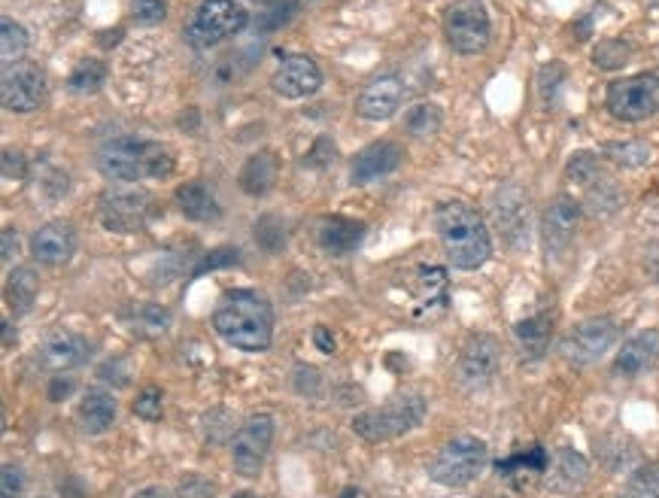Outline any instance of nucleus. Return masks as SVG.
Listing matches in <instances>:
<instances>
[{
    "mask_svg": "<svg viewBox=\"0 0 659 498\" xmlns=\"http://www.w3.org/2000/svg\"><path fill=\"white\" fill-rule=\"evenodd\" d=\"M319 86H322V70L307 55L283 58V65L274 73V92L283 98H307V94L319 92Z\"/></svg>",
    "mask_w": 659,
    "mask_h": 498,
    "instance_id": "19",
    "label": "nucleus"
},
{
    "mask_svg": "<svg viewBox=\"0 0 659 498\" xmlns=\"http://www.w3.org/2000/svg\"><path fill=\"white\" fill-rule=\"evenodd\" d=\"M314 343H317L322 353H334V350H338V347H334V335H331L329 328H322V326L314 331Z\"/></svg>",
    "mask_w": 659,
    "mask_h": 498,
    "instance_id": "46",
    "label": "nucleus"
},
{
    "mask_svg": "<svg viewBox=\"0 0 659 498\" xmlns=\"http://www.w3.org/2000/svg\"><path fill=\"white\" fill-rule=\"evenodd\" d=\"M25 173H27L25 156L15 152V149H7V152H3V177H7V180H22Z\"/></svg>",
    "mask_w": 659,
    "mask_h": 498,
    "instance_id": "43",
    "label": "nucleus"
},
{
    "mask_svg": "<svg viewBox=\"0 0 659 498\" xmlns=\"http://www.w3.org/2000/svg\"><path fill=\"white\" fill-rule=\"evenodd\" d=\"M626 61H629V43H623V39H605V43L595 46V67H602V70H620Z\"/></svg>",
    "mask_w": 659,
    "mask_h": 498,
    "instance_id": "37",
    "label": "nucleus"
},
{
    "mask_svg": "<svg viewBox=\"0 0 659 498\" xmlns=\"http://www.w3.org/2000/svg\"><path fill=\"white\" fill-rule=\"evenodd\" d=\"M435 228L453 268L475 271V268L487 262L489 252H492V240H489V228L484 223V216L465 201L438 204Z\"/></svg>",
    "mask_w": 659,
    "mask_h": 498,
    "instance_id": "2",
    "label": "nucleus"
},
{
    "mask_svg": "<svg viewBox=\"0 0 659 498\" xmlns=\"http://www.w3.org/2000/svg\"><path fill=\"white\" fill-rule=\"evenodd\" d=\"M180 498H213V484L201 477H183L180 480Z\"/></svg>",
    "mask_w": 659,
    "mask_h": 498,
    "instance_id": "44",
    "label": "nucleus"
},
{
    "mask_svg": "<svg viewBox=\"0 0 659 498\" xmlns=\"http://www.w3.org/2000/svg\"><path fill=\"white\" fill-rule=\"evenodd\" d=\"M247 22H250L247 7H240L235 0H204L198 10H195V15H192L185 34H189V39L195 46L207 49V46H216L223 39L235 37L238 31H243Z\"/></svg>",
    "mask_w": 659,
    "mask_h": 498,
    "instance_id": "7",
    "label": "nucleus"
},
{
    "mask_svg": "<svg viewBox=\"0 0 659 498\" xmlns=\"http://www.w3.org/2000/svg\"><path fill=\"white\" fill-rule=\"evenodd\" d=\"M134 414L146 422H159L161 420V389L156 386H146L144 393L137 395L134 401Z\"/></svg>",
    "mask_w": 659,
    "mask_h": 498,
    "instance_id": "39",
    "label": "nucleus"
},
{
    "mask_svg": "<svg viewBox=\"0 0 659 498\" xmlns=\"http://www.w3.org/2000/svg\"><path fill=\"white\" fill-rule=\"evenodd\" d=\"M92 355V343L86 341L82 335H73V331H55L46 341L41 343L37 350V365L49 374H65V371H73L89 362Z\"/></svg>",
    "mask_w": 659,
    "mask_h": 498,
    "instance_id": "15",
    "label": "nucleus"
},
{
    "mask_svg": "<svg viewBox=\"0 0 659 498\" xmlns=\"http://www.w3.org/2000/svg\"><path fill=\"white\" fill-rule=\"evenodd\" d=\"M177 201H180V211H183L189 219H195V223H213V219L223 216L216 197H213V192L204 183L180 185V189H177Z\"/></svg>",
    "mask_w": 659,
    "mask_h": 498,
    "instance_id": "28",
    "label": "nucleus"
},
{
    "mask_svg": "<svg viewBox=\"0 0 659 498\" xmlns=\"http://www.w3.org/2000/svg\"><path fill=\"white\" fill-rule=\"evenodd\" d=\"M73 252H77V231L70 223H49L31 235V256L46 268L70 262Z\"/></svg>",
    "mask_w": 659,
    "mask_h": 498,
    "instance_id": "18",
    "label": "nucleus"
},
{
    "mask_svg": "<svg viewBox=\"0 0 659 498\" xmlns=\"http://www.w3.org/2000/svg\"><path fill=\"white\" fill-rule=\"evenodd\" d=\"M401 165V146L393 144V140H380V144H371L368 149H362L353 161V171H350V180L356 185L374 183L386 173H393Z\"/></svg>",
    "mask_w": 659,
    "mask_h": 498,
    "instance_id": "21",
    "label": "nucleus"
},
{
    "mask_svg": "<svg viewBox=\"0 0 659 498\" xmlns=\"http://www.w3.org/2000/svg\"><path fill=\"white\" fill-rule=\"evenodd\" d=\"M120 39H122V27H113V34H101L98 43H101V46H116Z\"/></svg>",
    "mask_w": 659,
    "mask_h": 498,
    "instance_id": "52",
    "label": "nucleus"
},
{
    "mask_svg": "<svg viewBox=\"0 0 659 498\" xmlns=\"http://www.w3.org/2000/svg\"><path fill=\"white\" fill-rule=\"evenodd\" d=\"M280 177V158L271 149H262L255 156L247 158V165L240 168V189L247 195H268Z\"/></svg>",
    "mask_w": 659,
    "mask_h": 498,
    "instance_id": "24",
    "label": "nucleus"
},
{
    "mask_svg": "<svg viewBox=\"0 0 659 498\" xmlns=\"http://www.w3.org/2000/svg\"><path fill=\"white\" fill-rule=\"evenodd\" d=\"M41 292V280L31 268H15L10 280H7V304L13 314H27Z\"/></svg>",
    "mask_w": 659,
    "mask_h": 498,
    "instance_id": "30",
    "label": "nucleus"
},
{
    "mask_svg": "<svg viewBox=\"0 0 659 498\" xmlns=\"http://www.w3.org/2000/svg\"><path fill=\"white\" fill-rule=\"evenodd\" d=\"M271 441H274V420L271 414H252L243 420V426L231 441V460H235V472L240 477H259L264 460L271 453Z\"/></svg>",
    "mask_w": 659,
    "mask_h": 498,
    "instance_id": "9",
    "label": "nucleus"
},
{
    "mask_svg": "<svg viewBox=\"0 0 659 498\" xmlns=\"http://www.w3.org/2000/svg\"><path fill=\"white\" fill-rule=\"evenodd\" d=\"M447 43L459 55H477L489 43V13L480 0H456L444 15Z\"/></svg>",
    "mask_w": 659,
    "mask_h": 498,
    "instance_id": "8",
    "label": "nucleus"
},
{
    "mask_svg": "<svg viewBox=\"0 0 659 498\" xmlns=\"http://www.w3.org/2000/svg\"><path fill=\"white\" fill-rule=\"evenodd\" d=\"M22 493V472H19V465H3V472H0V498H15Z\"/></svg>",
    "mask_w": 659,
    "mask_h": 498,
    "instance_id": "42",
    "label": "nucleus"
},
{
    "mask_svg": "<svg viewBox=\"0 0 659 498\" xmlns=\"http://www.w3.org/2000/svg\"><path fill=\"white\" fill-rule=\"evenodd\" d=\"M365 237V223L350 219V216H322L317 225V244L329 256H346L362 244Z\"/></svg>",
    "mask_w": 659,
    "mask_h": 498,
    "instance_id": "23",
    "label": "nucleus"
},
{
    "mask_svg": "<svg viewBox=\"0 0 659 498\" xmlns=\"http://www.w3.org/2000/svg\"><path fill=\"white\" fill-rule=\"evenodd\" d=\"M607 113L620 122H641L659 110V70L614 79L607 86Z\"/></svg>",
    "mask_w": 659,
    "mask_h": 498,
    "instance_id": "6",
    "label": "nucleus"
},
{
    "mask_svg": "<svg viewBox=\"0 0 659 498\" xmlns=\"http://www.w3.org/2000/svg\"><path fill=\"white\" fill-rule=\"evenodd\" d=\"M563 77H566V67L563 65H547L544 70H541L538 89H541V98H544V106H554L556 101L554 89L563 86Z\"/></svg>",
    "mask_w": 659,
    "mask_h": 498,
    "instance_id": "41",
    "label": "nucleus"
},
{
    "mask_svg": "<svg viewBox=\"0 0 659 498\" xmlns=\"http://www.w3.org/2000/svg\"><path fill=\"white\" fill-rule=\"evenodd\" d=\"M213 328L243 353H264L274 338V314L264 295L252 288H235L216 307Z\"/></svg>",
    "mask_w": 659,
    "mask_h": 498,
    "instance_id": "1",
    "label": "nucleus"
},
{
    "mask_svg": "<svg viewBox=\"0 0 659 498\" xmlns=\"http://www.w3.org/2000/svg\"><path fill=\"white\" fill-rule=\"evenodd\" d=\"M152 211V197L144 189H113L101 195V225L116 235H137L144 231Z\"/></svg>",
    "mask_w": 659,
    "mask_h": 498,
    "instance_id": "10",
    "label": "nucleus"
},
{
    "mask_svg": "<svg viewBox=\"0 0 659 498\" xmlns=\"http://www.w3.org/2000/svg\"><path fill=\"white\" fill-rule=\"evenodd\" d=\"M252 237H255V244L264 249V252H283L286 249V240H289V228L286 223L280 219V216H262L255 228H252Z\"/></svg>",
    "mask_w": 659,
    "mask_h": 498,
    "instance_id": "33",
    "label": "nucleus"
},
{
    "mask_svg": "<svg viewBox=\"0 0 659 498\" xmlns=\"http://www.w3.org/2000/svg\"><path fill=\"white\" fill-rule=\"evenodd\" d=\"M235 498H255V496H250V493H240V496H235Z\"/></svg>",
    "mask_w": 659,
    "mask_h": 498,
    "instance_id": "53",
    "label": "nucleus"
},
{
    "mask_svg": "<svg viewBox=\"0 0 659 498\" xmlns=\"http://www.w3.org/2000/svg\"><path fill=\"white\" fill-rule=\"evenodd\" d=\"M13 249H15V231L13 228H3V262L13 259Z\"/></svg>",
    "mask_w": 659,
    "mask_h": 498,
    "instance_id": "48",
    "label": "nucleus"
},
{
    "mask_svg": "<svg viewBox=\"0 0 659 498\" xmlns=\"http://www.w3.org/2000/svg\"><path fill=\"white\" fill-rule=\"evenodd\" d=\"M240 262V252L235 247H219L213 249L211 256H204L195 268V276L207 274V271H216V268H231V264Z\"/></svg>",
    "mask_w": 659,
    "mask_h": 498,
    "instance_id": "40",
    "label": "nucleus"
},
{
    "mask_svg": "<svg viewBox=\"0 0 659 498\" xmlns=\"http://www.w3.org/2000/svg\"><path fill=\"white\" fill-rule=\"evenodd\" d=\"M514 338L526 359H541V355L547 353V347H550V338H554L550 314L529 316V319H523V322H516Z\"/></svg>",
    "mask_w": 659,
    "mask_h": 498,
    "instance_id": "26",
    "label": "nucleus"
},
{
    "mask_svg": "<svg viewBox=\"0 0 659 498\" xmlns=\"http://www.w3.org/2000/svg\"><path fill=\"white\" fill-rule=\"evenodd\" d=\"M80 422L89 434L106 432L116 422V398L101 389L86 393V398L80 401Z\"/></svg>",
    "mask_w": 659,
    "mask_h": 498,
    "instance_id": "27",
    "label": "nucleus"
},
{
    "mask_svg": "<svg viewBox=\"0 0 659 498\" xmlns=\"http://www.w3.org/2000/svg\"><path fill=\"white\" fill-rule=\"evenodd\" d=\"M25 53H27L25 27L15 25L13 19H3V25H0V58H3V67L19 65Z\"/></svg>",
    "mask_w": 659,
    "mask_h": 498,
    "instance_id": "34",
    "label": "nucleus"
},
{
    "mask_svg": "<svg viewBox=\"0 0 659 498\" xmlns=\"http://www.w3.org/2000/svg\"><path fill=\"white\" fill-rule=\"evenodd\" d=\"M425 420V398L422 395H401L389 405L377 407V410H365L353 420L359 438H365L371 444H383L408 434Z\"/></svg>",
    "mask_w": 659,
    "mask_h": 498,
    "instance_id": "4",
    "label": "nucleus"
},
{
    "mask_svg": "<svg viewBox=\"0 0 659 498\" xmlns=\"http://www.w3.org/2000/svg\"><path fill=\"white\" fill-rule=\"evenodd\" d=\"M547 450L541 444H532L529 450H520L511 460H501L496 468H499L501 477L514 480L516 486H523V480H535L538 474L547 472Z\"/></svg>",
    "mask_w": 659,
    "mask_h": 498,
    "instance_id": "25",
    "label": "nucleus"
},
{
    "mask_svg": "<svg viewBox=\"0 0 659 498\" xmlns=\"http://www.w3.org/2000/svg\"><path fill=\"white\" fill-rule=\"evenodd\" d=\"M70 393H73V381H55L53 386H49V398H53V401H65Z\"/></svg>",
    "mask_w": 659,
    "mask_h": 498,
    "instance_id": "47",
    "label": "nucleus"
},
{
    "mask_svg": "<svg viewBox=\"0 0 659 498\" xmlns=\"http://www.w3.org/2000/svg\"><path fill=\"white\" fill-rule=\"evenodd\" d=\"M566 177L571 183L578 185H593L602 180V168H599V158L593 152H578V156L568 161Z\"/></svg>",
    "mask_w": 659,
    "mask_h": 498,
    "instance_id": "36",
    "label": "nucleus"
},
{
    "mask_svg": "<svg viewBox=\"0 0 659 498\" xmlns=\"http://www.w3.org/2000/svg\"><path fill=\"white\" fill-rule=\"evenodd\" d=\"M659 359V331L647 328V331H638L629 341L620 347L617 362H614V371L620 377H638L645 374L647 367L654 365Z\"/></svg>",
    "mask_w": 659,
    "mask_h": 498,
    "instance_id": "22",
    "label": "nucleus"
},
{
    "mask_svg": "<svg viewBox=\"0 0 659 498\" xmlns=\"http://www.w3.org/2000/svg\"><path fill=\"white\" fill-rule=\"evenodd\" d=\"M587 477H590V462L583 460L578 450H568V446H563L554 460L547 462V472H544V489H547L550 496H563V498L575 496V493L583 489Z\"/></svg>",
    "mask_w": 659,
    "mask_h": 498,
    "instance_id": "16",
    "label": "nucleus"
},
{
    "mask_svg": "<svg viewBox=\"0 0 659 498\" xmlns=\"http://www.w3.org/2000/svg\"><path fill=\"white\" fill-rule=\"evenodd\" d=\"M98 171L116 183L164 180L173 173V152L159 140L146 137H116L101 146Z\"/></svg>",
    "mask_w": 659,
    "mask_h": 498,
    "instance_id": "3",
    "label": "nucleus"
},
{
    "mask_svg": "<svg viewBox=\"0 0 659 498\" xmlns=\"http://www.w3.org/2000/svg\"><path fill=\"white\" fill-rule=\"evenodd\" d=\"M492 219L499 225V235L508 247H529L532 219H529V197L520 185H504L499 195L492 197Z\"/></svg>",
    "mask_w": 659,
    "mask_h": 498,
    "instance_id": "12",
    "label": "nucleus"
},
{
    "mask_svg": "<svg viewBox=\"0 0 659 498\" xmlns=\"http://www.w3.org/2000/svg\"><path fill=\"white\" fill-rule=\"evenodd\" d=\"M401 101H405V82L398 77H380L362 89L356 98V113L371 122H380V118L396 116Z\"/></svg>",
    "mask_w": 659,
    "mask_h": 498,
    "instance_id": "20",
    "label": "nucleus"
},
{
    "mask_svg": "<svg viewBox=\"0 0 659 498\" xmlns=\"http://www.w3.org/2000/svg\"><path fill=\"white\" fill-rule=\"evenodd\" d=\"M633 486H641V489L659 493V465H641V468L633 474Z\"/></svg>",
    "mask_w": 659,
    "mask_h": 498,
    "instance_id": "45",
    "label": "nucleus"
},
{
    "mask_svg": "<svg viewBox=\"0 0 659 498\" xmlns=\"http://www.w3.org/2000/svg\"><path fill=\"white\" fill-rule=\"evenodd\" d=\"M647 271H650V276L659 283V247H654V252H650V259H647Z\"/></svg>",
    "mask_w": 659,
    "mask_h": 498,
    "instance_id": "51",
    "label": "nucleus"
},
{
    "mask_svg": "<svg viewBox=\"0 0 659 498\" xmlns=\"http://www.w3.org/2000/svg\"><path fill=\"white\" fill-rule=\"evenodd\" d=\"M168 15V0H132V19L137 25H159Z\"/></svg>",
    "mask_w": 659,
    "mask_h": 498,
    "instance_id": "38",
    "label": "nucleus"
},
{
    "mask_svg": "<svg viewBox=\"0 0 659 498\" xmlns=\"http://www.w3.org/2000/svg\"><path fill=\"white\" fill-rule=\"evenodd\" d=\"M614 343H617V326L607 316H599L571 328L559 343V353L566 355V362L571 365H593Z\"/></svg>",
    "mask_w": 659,
    "mask_h": 498,
    "instance_id": "11",
    "label": "nucleus"
},
{
    "mask_svg": "<svg viewBox=\"0 0 659 498\" xmlns=\"http://www.w3.org/2000/svg\"><path fill=\"white\" fill-rule=\"evenodd\" d=\"M487 444L475 438V434H459L438 450V456L429 465L432 480L450 489L468 486L471 480L480 477V472L487 468Z\"/></svg>",
    "mask_w": 659,
    "mask_h": 498,
    "instance_id": "5",
    "label": "nucleus"
},
{
    "mask_svg": "<svg viewBox=\"0 0 659 498\" xmlns=\"http://www.w3.org/2000/svg\"><path fill=\"white\" fill-rule=\"evenodd\" d=\"M580 225V204L575 197L559 195L547 204V211L541 216V235L550 252H559L571 244V237Z\"/></svg>",
    "mask_w": 659,
    "mask_h": 498,
    "instance_id": "17",
    "label": "nucleus"
},
{
    "mask_svg": "<svg viewBox=\"0 0 659 498\" xmlns=\"http://www.w3.org/2000/svg\"><path fill=\"white\" fill-rule=\"evenodd\" d=\"M106 79V65L104 61H98V58H86L80 65L73 67V73L67 77V86H70V92L77 94H94L101 86H104Z\"/></svg>",
    "mask_w": 659,
    "mask_h": 498,
    "instance_id": "32",
    "label": "nucleus"
},
{
    "mask_svg": "<svg viewBox=\"0 0 659 498\" xmlns=\"http://www.w3.org/2000/svg\"><path fill=\"white\" fill-rule=\"evenodd\" d=\"M134 498H173L168 489H161V486H146V489H140Z\"/></svg>",
    "mask_w": 659,
    "mask_h": 498,
    "instance_id": "50",
    "label": "nucleus"
},
{
    "mask_svg": "<svg viewBox=\"0 0 659 498\" xmlns=\"http://www.w3.org/2000/svg\"><path fill=\"white\" fill-rule=\"evenodd\" d=\"M501 362V350L499 341L492 335H471L465 347H462L459 355V381L468 386V389H484L496 371H499Z\"/></svg>",
    "mask_w": 659,
    "mask_h": 498,
    "instance_id": "14",
    "label": "nucleus"
},
{
    "mask_svg": "<svg viewBox=\"0 0 659 498\" xmlns=\"http://www.w3.org/2000/svg\"><path fill=\"white\" fill-rule=\"evenodd\" d=\"M0 98L3 106L13 113H31L46 101V79L34 65L3 67L0 79Z\"/></svg>",
    "mask_w": 659,
    "mask_h": 498,
    "instance_id": "13",
    "label": "nucleus"
},
{
    "mask_svg": "<svg viewBox=\"0 0 659 498\" xmlns=\"http://www.w3.org/2000/svg\"><path fill=\"white\" fill-rule=\"evenodd\" d=\"M602 156L617 168H641L650 161V146L641 140H607L602 144Z\"/></svg>",
    "mask_w": 659,
    "mask_h": 498,
    "instance_id": "31",
    "label": "nucleus"
},
{
    "mask_svg": "<svg viewBox=\"0 0 659 498\" xmlns=\"http://www.w3.org/2000/svg\"><path fill=\"white\" fill-rule=\"evenodd\" d=\"M262 3H280V0H262Z\"/></svg>",
    "mask_w": 659,
    "mask_h": 498,
    "instance_id": "54",
    "label": "nucleus"
},
{
    "mask_svg": "<svg viewBox=\"0 0 659 498\" xmlns=\"http://www.w3.org/2000/svg\"><path fill=\"white\" fill-rule=\"evenodd\" d=\"M617 498H659V493H650V489H641V486L629 484V489H623Z\"/></svg>",
    "mask_w": 659,
    "mask_h": 498,
    "instance_id": "49",
    "label": "nucleus"
},
{
    "mask_svg": "<svg viewBox=\"0 0 659 498\" xmlns=\"http://www.w3.org/2000/svg\"><path fill=\"white\" fill-rule=\"evenodd\" d=\"M441 125H444V116H441V110L435 104H413L408 110V116H405V128L413 137H429Z\"/></svg>",
    "mask_w": 659,
    "mask_h": 498,
    "instance_id": "35",
    "label": "nucleus"
},
{
    "mask_svg": "<svg viewBox=\"0 0 659 498\" xmlns=\"http://www.w3.org/2000/svg\"><path fill=\"white\" fill-rule=\"evenodd\" d=\"M122 319L140 338H156V335L168 331V326H171V314L159 304H132V307L122 310Z\"/></svg>",
    "mask_w": 659,
    "mask_h": 498,
    "instance_id": "29",
    "label": "nucleus"
}]
</instances>
